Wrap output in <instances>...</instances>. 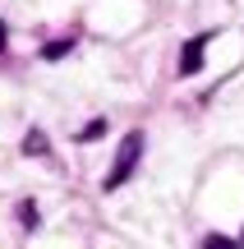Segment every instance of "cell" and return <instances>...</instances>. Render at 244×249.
Masks as SVG:
<instances>
[{
	"mask_svg": "<svg viewBox=\"0 0 244 249\" xmlns=\"http://www.w3.org/2000/svg\"><path fill=\"white\" fill-rule=\"evenodd\" d=\"M138 157H143V129H129L125 139H120V148H115V161H111V171H106V180H101V185H106V189H120L129 176H134Z\"/></svg>",
	"mask_w": 244,
	"mask_h": 249,
	"instance_id": "cell-1",
	"label": "cell"
},
{
	"mask_svg": "<svg viewBox=\"0 0 244 249\" xmlns=\"http://www.w3.org/2000/svg\"><path fill=\"white\" fill-rule=\"evenodd\" d=\"M208 42H212V33H198V37H189V42L180 46V74H198L203 70V51H208Z\"/></svg>",
	"mask_w": 244,
	"mask_h": 249,
	"instance_id": "cell-2",
	"label": "cell"
},
{
	"mask_svg": "<svg viewBox=\"0 0 244 249\" xmlns=\"http://www.w3.org/2000/svg\"><path fill=\"white\" fill-rule=\"evenodd\" d=\"M46 148H51V143H46L42 129H28L23 134V152H28V157H46Z\"/></svg>",
	"mask_w": 244,
	"mask_h": 249,
	"instance_id": "cell-3",
	"label": "cell"
},
{
	"mask_svg": "<svg viewBox=\"0 0 244 249\" xmlns=\"http://www.w3.org/2000/svg\"><path fill=\"white\" fill-rule=\"evenodd\" d=\"M69 51H74V37H60V42H46L42 55H46V60H60V55H69Z\"/></svg>",
	"mask_w": 244,
	"mask_h": 249,
	"instance_id": "cell-4",
	"label": "cell"
},
{
	"mask_svg": "<svg viewBox=\"0 0 244 249\" xmlns=\"http://www.w3.org/2000/svg\"><path fill=\"white\" fill-rule=\"evenodd\" d=\"M18 222H23L28 231H37V226H42V217H37V203H18Z\"/></svg>",
	"mask_w": 244,
	"mask_h": 249,
	"instance_id": "cell-5",
	"label": "cell"
},
{
	"mask_svg": "<svg viewBox=\"0 0 244 249\" xmlns=\"http://www.w3.org/2000/svg\"><path fill=\"white\" fill-rule=\"evenodd\" d=\"M101 129H106V120H92V124H88V129H83V134H79V139H83V143H92V139H101Z\"/></svg>",
	"mask_w": 244,
	"mask_h": 249,
	"instance_id": "cell-6",
	"label": "cell"
},
{
	"mask_svg": "<svg viewBox=\"0 0 244 249\" xmlns=\"http://www.w3.org/2000/svg\"><path fill=\"white\" fill-rule=\"evenodd\" d=\"M203 249H235V245H230L226 235H208V240H203Z\"/></svg>",
	"mask_w": 244,
	"mask_h": 249,
	"instance_id": "cell-7",
	"label": "cell"
},
{
	"mask_svg": "<svg viewBox=\"0 0 244 249\" xmlns=\"http://www.w3.org/2000/svg\"><path fill=\"white\" fill-rule=\"evenodd\" d=\"M0 51H5V23H0Z\"/></svg>",
	"mask_w": 244,
	"mask_h": 249,
	"instance_id": "cell-8",
	"label": "cell"
}]
</instances>
